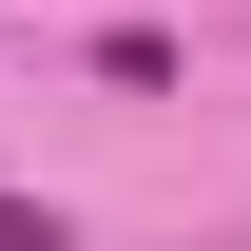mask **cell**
I'll use <instances>...</instances> for the list:
<instances>
[{
  "label": "cell",
  "mask_w": 251,
  "mask_h": 251,
  "mask_svg": "<svg viewBox=\"0 0 251 251\" xmlns=\"http://www.w3.org/2000/svg\"><path fill=\"white\" fill-rule=\"evenodd\" d=\"M0 251H58V213H39V193H0Z\"/></svg>",
  "instance_id": "cell-1"
}]
</instances>
